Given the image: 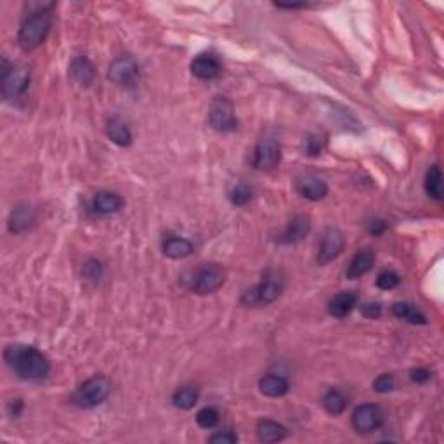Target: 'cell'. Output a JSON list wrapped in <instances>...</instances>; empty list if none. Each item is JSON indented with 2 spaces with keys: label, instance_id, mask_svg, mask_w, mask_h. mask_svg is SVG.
I'll return each mask as SVG.
<instances>
[{
  "label": "cell",
  "instance_id": "1",
  "mask_svg": "<svg viewBox=\"0 0 444 444\" xmlns=\"http://www.w3.org/2000/svg\"><path fill=\"white\" fill-rule=\"evenodd\" d=\"M3 359L10 371L21 380H45L51 373V363L37 347L21 345V343L7 345L3 350Z\"/></svg>",
  "mask_w": 444,
  "mask_h": 444
},
{
  "label": "cell",
  "instance_id": "2",
  "mask_svg": "<svg viewBox=\"0 0 444 444\" xmlns=\"http://www.w3.org/2000/svg\"><path fill=\"white\" fill-rule=\"evenodd\" d=\"M35 7L37 9L31 10L30 16L21 23L19 31H17V44L23 51H33V49L40 47L51 31V9L54 3L38 2L35 3Z\"/></svg>",
  "mask_w": 444,
  "mask_h": 444
},
{
  "label": "cell",
  "instance_id": "3",
  "mask_svg": "<svg viewBox=\"0 0 444 444\" xmlns=\"http://www.w3.org/2000/svg\"><path fill=\"white\" fill-rule=\"evenodd\" d=\"M284 290V276L280 269H269L264 271L262 278L259 283L253 288L246 290L243 293L241 302L246 305H253V307H260V305H269L274 300L280 298V295Z\"/></svg>",
  "mask_w": 444,
  "mask_h": 444
},
{
  "label": "cell",
  "instance_id": "4",
  "mask_svg": "<svg viewBox=\"0 0 444 444\" xmlns=\"http://www.w3.org/2000/svg\"><path fill=\"white\" fill-rule=\"evenodd\" d=\"M111 394V382L108 377L103 375H96V377L89 378L83 382L78 388L71 394V404L76 408L90 409L96 406L103 404Z\"/></svg>",
  "mask_w": 444,
  "mask_h": 444
},
{
  "label": "cell",
  "instance_id": "5",
  "mask_svg": "<svg viewBox=\"0 0 444 444\" xmlns=\"http://www.w3.org/2000/svg\"><path fill=\"white\" fill-rule=\"evenodd\" d=\"M2 96L6 101H14L23 96L24 90L30 85V68L26 65H10L6 58L2 59Z\"/></svg>",
  "mask_w": 444,
  "mask_h": 444
},
{
  "label": "cell",
  "instance_id": "6",
  "mask_svg": "<svg viewBox=\"0 0 444 444\" xmlns=\"http://www.w3.org/2000/svg\"><path fill=\"white\" fill-rule=\"evenodd\" d=\"M225 271L217 264H205L191 278V291L198 295H208L217 291L224 284Z\"/></svg>",
  "mask_w": 444,
  "mask_h": 444
},
{
  "label": "cell",
  "instance_id": "7",
  "mask_svg": "<svg viewBox=\"0 0 444 444\" xmlns=\"http://www.w3.org/2000/svg\"><path fill=\"white\" fill-rule=\"evenodd\" d=\"M208 123L217 132H232L238 128V118L234 114V106L228 97H215L208 111Z\"/></svg>",
  "mask_w": 444,
  "mask_h": 444
},
{
  "label": "cell",
  "instance_id": "8",
  "mask_svg": "<svg viewBox=\"0 0 444 444\" xmlns=\"http://www.w3.org/2000/svg\"><path fill=\"white\" fill-rule=\"evenodd\" d=\"M108 78L118 87H125V89L135 87L139 80V65L132 56H120L110 65Z\"/></svg>",
  "mask_w": 444,
  "mask_h": 444
},
{
  "label": "cell",
  "instance_id": "9",
  "mask_svg": "<svg viewBox=\"0 0 444 444\" xmlns=\"http://www.w3.org/2000/svg\"><path fill=\"white\" fill-rule=\"evenodd\" d=\"M350 422H352L356 432L370 434L380 429V425L384 423V413H382L380 406L373 404V402H364L354 409Z\"/></svg>",
  "mask_w": 444,
  "mask_h": 444
},
{
  "label": "cell",
  "instance_id": "10",
  "mask_svg": "<svg viewBox=\"0 0 444 444\" xmlns=\"http://www.w3.org/2000/svg\"><path fill=\"white\" fill-rule=\"evenodd\" d=\"M281 162V148L274 139H262L253 151V166L262 172L276 169Z\"/></svg>",
  "mask_w": 444,
  "mask_h": 444
},
{
  "label": "cell",
  "instance_id": "11",
  "mask_svg": "<svg viewBox=\"0 0 444 444\" xmlns=\"http://www.w3.org/2000/svg\"><path fill=\"white\" fill-rule=\"evenodd\" d=\"M343 250V234L336 228L330 225L325 229L321 238V245H319L318 252V264L319 266H326L332 260H335L336 257L342 253Z\"/></svg>",
  "mask_w": 444,
  "mask_h": 444
},
{
  "label": "cell",
  "instance_id": "12",
  "mask_svg": "<svg viewBox=\"0 0 444 444\" xmlns=\"http://www.w3.org/2000/svg\"><path fill=\"white\" fill-rule=\"evenodd\" d=\"M295 189L302 198L309 201H319L328 194V184L314 173H305L297 179Z\"/></svg>",
  "mask_w": 444,
  "mask_h": 444
},
{
  "label": "cell",
  "instance_id": "13",
  "mask_svg": "<svg viewBox=\"0 0 444 444\" xmlns=\"http://www.w3.org/2000/svg\"><path fill=\"white\" fill-rule=\"evenodd\" d=\"M309 231H311V221H309L307 215H295L288 222L287 229L281 232L278 241L283 243V245H295V243H300L309 234Z\"/></svg>",
  "mask_w": 444,
  "mask_h": 444
},
{
  "label": "cell",
  "instance_id": "14",
  "mask_svg": "<svg viewBox=\"0 0 444 444\" xmlns=\"http://www.w3.org/2000/svg\"><path fill=\"white\" fill-rule=\"evenodd\" d=\"M221 62L214 54H200L191 62V73L200 80H214L221 75Z\"/></svg>",
  "mask_w": 444,
  "mask_h": 444
},
{
  "label": "cell",
  "instance_id": "15",
  "mask_svg": "<svg viewBox=\"0 0 444 444\" xmlns=\"http://www.w3.org/2000/svg\"><path fill=\"white\" fill-rule=\"evenodd\" d=\"M123 198L120 194L113 193V191H99L92 198L94 212L101 215L117 214V212H120L123 208Z\"/></svg>",
  "mask_w": 444,
  "mask_h": 444
},
{
  "label": "cell",
  "instance_id": "16",
  "mask_svg": "<svg viewBox=\"0 0 444 444\" xmlns=\"http://www.w3.org/2000/svg\"><path fill=\"white\" fill-rule=\"evenodd\" d=\"M375 264V253L370 248H361L354 253V257L350 259L349 266L345 269V276L349 280H357V278L364 276L366 273H370L371 267Z\"/></svg>",
  "mask_w": 444,
  "mask_h": 444
},
{
  "label": "cell",
  "instance_id": "17",
  "mask_svg": "<svg viewBox=\"0 0 444 444\" xmlns=\"http://www.w3.org/2000/svg\"><path fill=\"white\" fill-rule=\"evenodd\" d=\"M69 75H71V78L75 80L78 85L89 87L90 83L94 82V78H96V68H94V65L90 62L89 58H85V56H76V58H73V61L69 62Z\"/></svg>",
  "mask_w": 444,
  "mask_h": 444
},
{
  "label": "cell",
  "instance_id": "18",
  "mask_svg": "<svg viewBox=\"0 0 444 444\" xmlns=\"http://www.w3.org/2000/svg\"><path fill=\"white\" fill-rule=\"evenodd\" d=\"M357 305V295L352 291H340L328 302V312L333 318H347Z\"/></svg>",
  "mask_w": 444,
  "mask_h": 444
},
{
  "label": "cell",
  "instance_id": "19",
  "mask_svg": "<svg viewBox=\"0 0 444 444\" xmlns=\"http://www.w3.org/2000/svg\"><path fill=\"white\" fill-rule=\"evenodd\" d=\"M106 135L113 144L127 148L132 144V132L120 117H111L106 123Z\"/></svg>",
  "mask_w": 444,
  "mask_h": 444
},
{
  "label": "cell",
  "instance_id": "20",
  "mask_svg": "<svg viewBox=\"0 0 444 444\" xmlns=\"http://www.w3.org/2000/svg\"><path fill=\"white\" fill-rule=\"evenodd\" d=\"M163 255L169 257V259H186V257L193 255L194 253V245L186 238H180V236H170L163 241L162 245Z\"/></svg>",
  "mask_w": 444,
  "mask_h": 444
},
{
  "label": "cell",
  "instance_id": "21",
  "mask_svg": "<svg viewBox=\"0 0 444 444\" xmlns=\"http://www.w3.org/2000/svg\"><path fill=\"white\" fill-rule=\"evenodd\" d=\"M259 391L266 398H283L290 391V384L281 375H266V377H262L259 380Z\"/></svg>",
  "mask_w": 444,
  "mask_h": 444
},
{
  "label": "cell",
  "instance_id": "22",
  "mask_svg": "<svg viewBox=\"0 0 444 444\" xmlns=\"http://www.w3.org/2000/svg\"><path fill=\"white\" fill-rule=\"evenodd\" d=\"M257 437L262 443H280L287 437V429L274 420L264 418L257 423Z\"/></svg>",
  "mask_w": 444,
  "mask_h": 444
},
{
  "label": "cell",
  "instance_id": "23",
  "mask_svg": "<svg viewBox=\"0 0 444 444\" xmlns=\"http://www.w3.org/2000/svg\"><path fill=\"white\" fill-rule=\"evenodd\" d=\"M35 222V214L30 207L26 205H19L12 210L9 217V231L14 234H19V232L28 231L31 228V224Z\"/></svg>",
  "mask_w": 444,
  "mask_h": 444
},
{
  "label": "cell",
  "instance_id": "24",
  "mask_svg": "<svg viewBox=\"0 0 444 444\" xmlns=\"http://www.w3.org/2000/svg\"><path fill=\"white\" fill-rule=\"evenodd\" d=\"M392 314L395 318L402 319L406 323H411V325H427V316L420 311L416 305H413L411 302H395L392 305Z\"/></svg>",
  "mask_w": 444,
  "mask_h": 444
},
{
  "label": "cell",
  "instance_id": "25",
  "mask_svg": "<svg viewBox=\"0 0 444 444\" xmlns=\"http://www.w3.org/2000/svg\"><path fill=\"white\" fill-rule=\"evenodd\" d=\"M425 186L427 194L434 200L441 201L443 200V173H441L439 165H432L429 170H427V176H425Z\"/></svg>",
  "mask_w": 444,
  "mask_h": 444
},
{
  "label": "cell",
  "instance_id": "26",
  "mask_svg": "<svg viewBox=\"0 0 444 444\" xmlns=\"http://www.w3.org/2000/svg\"><path fill=\"white\" fill-rule=\"evenodd\" d=\"M323 408L333 416L342 415L347 408V395L339 388H330L323 398Z\"/></svg>",
  "mask_w": 444,
  "mask_h": 444
},
{
  "label": "cell",
  "instance_id": "27",
  "mask_svg": "<svg viewBox=\"0 0 444 444\" xmlns=\"http://www.w3.org/2000/svg\"><path fill=\"white\" fill-rule=\"evenodd\" d=\"M198 395L200 394H198L196 388L186 385V387H180V388H177L176 392H173L172 402L176 408L187 411V409L194 408V404L198 402Z\"/></svg>",
  "mask_w": 444,
  "mask_h": 444
},
{
  "label": "cell",
  "instance_id": "28",
  "mask_svg": "<svg viewBox=\"0 0 444 444\" xmlns=\"http://www.w3.org/2000/svg\"><path fill=\"white\" fill-rule=\"evenodd\" d=\"M252 200V189H250L248 184L245 182H234L229 189V201H231L234 207H245Z\"/></svg>",
  "mask_w": 444,
  "mask_h": 444
},
{
  "label": "cell",
  "instance_id": "29",
  "mask_svg": "<svg viewBox=\"0 0 444 444\" xmlns=\"http://www.w3.org/2000/svg\"><path fill=\"white\" fill-rule=\"evenodd\" d=\"M104 276V267L103 264L99 262L97 259H89L83 262L82 266V278L85 281H89V283L92 284H97L101 280H103Z\"/></svg>",
  "mask_w": 444,
  "mask_h": 444
},
{
  "label": "cell",
  "instance_id": "30",
  "mask_svg": "<svg viewBox=\"0 0 444 444\" xmlns=\"http://www.w3.org/2000/svg\"><path fill=\"white\" fill-rule=\"evenodd\" d=\"M196 423L201 429H214L219 423V411L212 406H205L196 413Z\"/></svg>",
  "mask_w": 444,
  "mask_h": 444
},
{
  "label": "cell",
  "instance_id": "31",
  "mask_svg": "<svg viewBox=\"0 0 444 444\" xmlns=\"http://www.w3.org/2000/svg\"><path fill=\"white\" fill-rule=\"evenodd\" d=\"M395 387H398V380L392 373H382L373 382V391L378 394H388V392L395 391Z\"/></svg>",
  "mask_w": 444,
  "mask_h": 444
},
{
  "label": "cell",
  "instance_id": "32",
  "mask_svg": "<svg viewBox=\"0 0 444 444\" xmlns=\"http://www.w3.org/2000/svg\"><path fill=\"white\" fill-rule=\"evenodd\" d=\"M399 281H401V278H399V274L395 271H382L377 278V287L385 291L394 290L399 284Z\"/></svg>",
  "mask_w": 444,
  "mask_h": 444
},
{
  "label": "cell",
  "instance_id": "33",
  "mask_svg": "<svg viewBox=\"0 0 444 444\" xmlns=\"http://www.w3.org/2000/svg\"><path fill=\"white\" fill-rule=\"evenodd\" d=\"M321 139L318 135H312L309 134L307 137H304V155L307 156H319L321 155Z\"/></svg>",
  "mask_w": 444,
  "mask_h": 444
},
{
  "label": "cell",
  "instance_id": "34",
  "mask_svg": "<svg viewBox=\"0 0 444 444\" xmlns=\"http://www.w3.org/2000/svg\"><path fill=\"white\" fill-rule=\"evenodd\" d=\"M212 444H234L238 443V436L232 430H224V432H217L210 437Z\"/></svg>",
  "mask_w": 444,
  "mask_h": 444
},
{
  "label": "cell",
  "instance_id": "35",
  "mask_svg": "<svg viewBox=\"0 0 444 444\" xmlns=\"http://www.w3.org/2000/svg\"><path fill=\"white\" fill-rule=\"evenodd\" d=\"M361 314L368 319H378L382 314V305L375 304V302H366V304H361Z\"/></svg>",
  "mask_w": 444,
  "mask_h": 444
},
{
  "label": "cell",
  "instance_id": "36",
  "mask_svg": "<svg viewBox=\"0 0 444 444\" xmlns=\"http://www.w3.org/2000/svg\"><path fill=\"white\" fill-rule=\"evenodd\" d=\"M409 378H411V382H415V384H427V382L432 378V373H430V370H427V368H413V370L409 371Z\"/></svg>",
  "mask_w": 444,
  "mask_h": 444
},
{
  "label": "cell",
  "instance_id": "37",
  "mask_svg": "<svg viewBox=\"0 0 444 444\" xmlns=\"http://www.w3.org/2000/svg\"><path fill=\"white\" fill-rule=\"evenodd\" d=\"M387 228L388 225L384 219H373V221H370V224H368V232L373 236H380L387 231Z\"/></svg>",
  "mask_w": 444,
  "mask_h": 444
},
{
  "label": "cell",
  "instance_id": "38",
  "mask_svg": "<svg viewBox=\"0 0 444 444\" xmlns=\"http://www.w3.org/2000/svg\"><path fill=\"white\" fill-rule=\"evenodd\" d=\"M23 408H24V404H23V401H21V399H16V401H10L9 406H7V409H9V415L14 416V418L21 415Z\"/></svg>",
  "mask_w": 444,
  "mask_h": 444
},
{
  "label": "cell",
  "instance_id": "39",
  "mask_svg": "<svg viewBox=\"0 0 444 444\" xmlns=\"http://www.w3.org/2000/svg\"><path fill=\"white\" fill-rule=\"evenodd\" d=\"M276 7H280V9H304V7H307L309 3L305 2H300V3H274Z\"/></svg>",
  "mask_w": 444,
  "mask_h": 444
}]
</instances>
